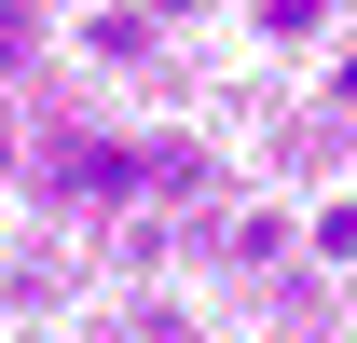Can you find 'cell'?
I'll list each match as a JSON object with an SVG mask.
<instances>
[{"label": "cell", "instance_id": "cell-1", "mask_svg": "<svg viewBox=\"0 0 357 343\" xmlns=\"http://www.w3.org/2000/svg\"><path fill=\"white\" fill-rule=\"evenodd\" d=\"M137 178L151 165H137L124 137H69V151H55V192H69V206H110V192H137Z\"/></svg>", "mask_w": 357, "mask_h": 343}, {"label": "cell", "instance_id": "cell-2", "mask_svg": "<svg viewBox=\"0 0 357 343\" xmlns=\"http://www.w3.org/2000/svg\"><path fill=\"white\" fill-rule=\"evenodd\" d=\"M28 42H42V28H28V0H0V55H28Z\"/></svg>", "mask_w": 357, "mask_h": 343}, {"label": "cell", "instance_id": "cell-3", "mask_svg": "<svg viewBox=\"0 0 357 343\" xmlns=\"http://www.w3.org/2000/svg\"><path fill=\"white\" fill-rule=\"evenodd\" d=\"M0 165H14V137H0Z\"/></svg>", "mask_w": 357, "mask_h": 343}, {"label": "cell", "instance_id": "cell-4", "mask_svg": "<svg viewBox=\"0 0 357 343\" xmlns=\"http://www.w3.org/2000/svg\"><path fill=\"white\" fill-rule=\"evenodd\" d=\"M165 343H192V330H165Z\"/></svg>", "mask_w": 357, "mask_h": 343}]
</instances>
